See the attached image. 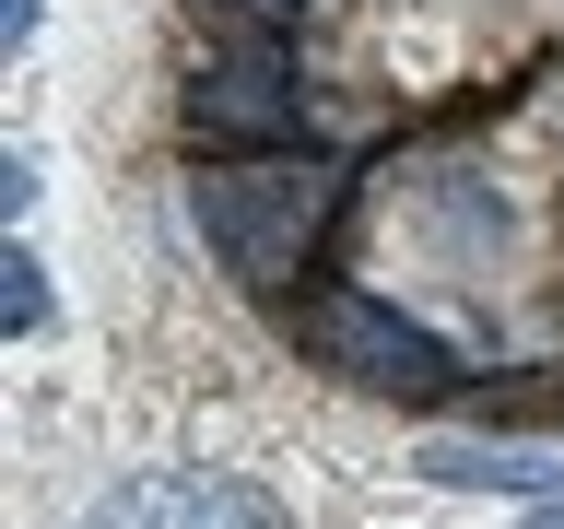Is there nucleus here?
Returning <instances> with one entry per match:
<instances>
[{
    "instance_id": "f257e3e1",
    "label": "nucleus",
    "mask_w": 564,
    "mask_h": 529,
    "mask_svg": "<svg viewBox=\"0 0 564 529\" xmlns=\"http://www.w3.org/2000/svg\"><path fill=\"white\" fill-rule=\"evenodd\" d=\"M329 212H341V165H317V153L306 165H294V153H282V165H212L200 188H188L200 247L236 282H259V294L306 271V247L329 236Z\"/></svg>"
},
{
    "instance_id": "6e6552de",
    "label": "nucleus",
    "mask_w": 564,
    "mask_h": 529,
    "mask_svg": "<svg viewBox=\"0 0 564 529\" xmlns=\"http://www.w3.org/2000/svg\"><path fill=\"white\" fill-rule=\"evenodd\" d=\"M529 529H564V506H541V518H529Z\"/></svg>"
},
{
    "instance_id": "f03ea898",
    "label": "nucleus",
    "mask_w": 564,
    "mask_h": 529,
    "mask_svg": "<svg viewBox=\"0 0 564 529\" xmlns=\"http://www.w3.org/2000/svg\"><path fill=\"white\" fill-rule=\"evenodd\" d=\"M294 118H306V95H294V60L271 24H236L224 47H200V71H188V141L200 153H282Z\"/></svg>"
},
{
    "instance_id": "423d86ee",
    "label": "nucleus",
    "mask_w": 564,
    "mask_h": 529,
    "mask_svg": "<svg viewBox=\"0 0 564 529\" xmlns=\"http://www.w3.org/2000/svg\"><path fill=\"white\" fill-rule=\"evenodd\" d=\"M0 330L24 342V330H47V271H35V247L12 236V259H0Z\"/></svg>"
},
{
    "instance_id": "0eeeda50",
    "label": "nucleus",
    "mask_w": 564,
    "mask_h": 529,
    "mask_svg": "<svg viewBox=\"0 0 564 529\" xmlns=\"http://www.w3.org/2000/svg\"><path fill=\"white\" fill-rule=\"evenodd\" d=\"M35 12H47V0H0V35L24 47V35H35Z\"/></svg>"
},
{
    "instance_id": "7ed1b4c3",
    "label": "nucleus",
    "mask_w": 564,
    "mask_h": 529,
    "mask_svg": "<svg viewBox=\"0 0 564 529\" xmlns=\"http://www.w3.org/2000/svg\"><path fill=\"white\" fill-rule=\"evenodd\" d=\"M306 342H317V365H341V377H365V388H400V400H435V388H447V342L412 330L400 306H377V294H317Z\"/></svg>"
},
{
    "instance_id": "20e7f679",
    "label": "nucleus",
    "mask_w": 564,
    "mask_h": 529,
    "mask_svg": "<svg viewBox=\"0 0 564 529\" xmlns=\"http://www.w3.org/2000/svg\"><path fill=\"white\" fill-rule=\"evenodd\" d=\"M83 529H282V506L259 483H236V471H141Z\"/></svg>"
},
{
    "instance_id": "39448f33",
    "label": "nucleus",
    "mask_w": 564,
    "mask_h": 529,
    "mask_svg": "<svg viewBox=\"0 0 564 529\" xmlns=\"http://www.w3.org/2000/svg\"><path fill=\"white\" fill-rule=\"evenodd\" d=\"M423 483H447V494H553L564 506V447H423Z\"/></svg>"
}]
</instances>
